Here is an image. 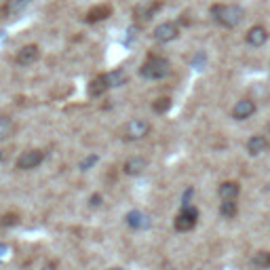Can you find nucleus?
Instances as JSON below:
<instances>
[{"instance_id":"nucleus-3","label":"nucleus","mask_w":270,"mask_h":270,"mask_svg":"<svg viewBox=\"0 0 270 270\" xmlns=\"http://www.w3.org/2000/svg\"><path fill=\"white\" fill-rule=\"evenodd\" d=\"M152 131V125L148 121H141V118H133L125 125V129H123V137L127 141H139V139H144L148 137Z\"/></svg>"},{"instance_id":"nucleus-4","label":"nucleus","mask_w":270,"mask_h":270,"mask_svg":"<svg viewBox=\"0 0 270 270\" xmlns=\"http://www.w3.org/2000/svg\"><path fill=\"white\" fill-rule=\"evenodd\" d=\"M196 220H198V211H196L194 207L186 205V207H184V209L177 213V218H175L173 226H175L177 232H188V230H192L194 226H196Z\"/></svg>"},{"instance_id":"nucleus-1","label":"nucleus","mask_w":270,"mask_h":270,"mask_svg":"<svg viewBox=\"0 0 270 270\" xmlns=\"http://www.w3.org/2000/svg\"><path fill=\"white\" fill-rule=\"evenodd\" d=\"M209 13L213 21L224 27H236L245 19V9H241L238 5H213Z\"/></svg>"},{"instance_id":"nucleus-24","label":"nucleus","mask_w":270,"mask_h":270,"mask_svg":"<svg viewBox=\"0 0 270 270\" xmlns=\"http://www.w3.org/2000/svg\"><path fill=\"white\" fill-rule=\"evenodd\" d=\"M91 205H99V196H93L91 198Z\"/></svg>"},{"instance_id":"nucleus-17","label":"nucleus","mask_w":270,"mask_h":270,"mask_svg":"<svg viewBox=\"0 0 270 270\" xmlns=\"http://www.w3.org/2000/svg\"><path fill=\"white\" fill-rule=\"evenodd\" d=\"M13 131H15V123H13V118L0 116V141L9 139L13 135Z\"/></svg>"},{"instance_id":"nucleus-13","label":"nucleus","mask_w":270,"mask_h":270,"mask_svg":"<svg viewBox=\"0 0 270 270\" xmlns=\"http://www.w3.org/2000/svg\"><path fill=\"white\" fill-rule=\"evenodd\" d=\"M238 192H241V186L236 182H224L218 188V194H220L222 201H236Z\"/></svg>"},{"instance_id":"nucleus-2","label":"nucleus","mask_w":270,"mask_h":270,"mask_svg":"<svg viewBox=\"0 0 270 270\" xmlns=\"http://www.w3.org/2000/svg\"><path fill=\"white\" fill-rule=\"evenodd\" d=\"M169 72H171V64H169V59L156 57V55H154V57H148L139 68V74L144 78H148V80H161Z\"/></svg>"},{"instance_id":"nucleus-16","label":"nucleus","mask_w":270,"mask_h":270,"mask_svg":"<svg viewBox=\"0 0 270 270\" xmlns=\"http://www.w3.org/2000/svg\"><path fill=\"white\" fill-rule=\"evenodd\" d=\"M106 82H108V87H121V84H125L127 80V74H125V70H112V72H106L104 74Z\"/></svg>"},{"instance_id":"nucleus-12","label":"nucleus","mask_w":270,"mask_h":270,"mask_svg":"<svg viewBox=\"0 0 270 270\" xmlns=\"http://www.w3.org/2000/svg\"><path fill=\"white\" fill-rule=\"evenodd\" d=\"M144 169H148V161L144 156H131L123 165V171L127 175H139V173H144Z\"/></svg>"},{"instance_id":"nucleus-18","label":"nucleus","mask_w":270,"mask_h":270,"mask_svg":"<svg viewBox=\"0 0 270 270\" xmlns=\"http://www.w3.org/2000/svg\"><path fill=\"white\" fill-rule=\"evenodd\" d=\"M236 213H238L236 201H222V205H220V216L222 218L232 220V218H236Z\"/></svg>"},{"instance_id":"nucleus-25","label":"nucleus","mask_w":270,"mask_h":270,"mask_svg":"<svg viewBox=\"0 0 270 270\" xmlns=\"http://www.w3.org/2000/svg\"><path fill=\"white\" fill-rule=\"evenodd\" d=\"M110 270H123V268H110Z\"/></svg>"},{"instance_id":"nucleus-5","label":"nucleus","mask_w":270,"mask_h":270,"mask_svg":"<svg viewBox=\"0 0 270 270\" xmlns=\"http://www.w3.org/2000/svg\"><path fill=\"white\" fill-rule=\"evenodd\" d=\"M42 161H45V152L42 150H25L19 159H17V169H21V171H32V169L40 167Z\"/></svg>"},{"instance_id":"nucleus-11","label":"nucleus","mask_w":270,"mask_h":270,"mask_svg":"<svg viewBox=\"0 0 270 270\" xmlns=\"http://www.w3.org/2000/svg\"><path fill=\"white\" fill-rule=\"evenodd\" d=\"M245 40H247V45H251V47H262L264 42L268 40V30L264 25H253V27L247 30Z\"/></svg>"},{"instance_id":"nucleus-14","label":"nucleus","mask_w":270,"mask_h":270,"mask_svg":"<svg viewBox=\"0 0 270 270\" xmlns=\"http://www.w3.org/2000/svg\"><path fill=\"white\" fill-rule=\"evenodd\" d=\"M266 150H268V139L264 135H253V137L247 139V152L251 156H258V154H262Z\"/></svg>"},{"instance_id":"nucleus-23","label":"nucleus","mask_w":270,"mask_h":270,"mask_svg":"<svg viewBox=\"0 0 270 270\" xmlns=\"http://www.w3.org/2000/svg\"><path fill=\"white\" fill-rule=\"evenodd\" d=\"M127 220H129V224H131V226H135V228H139V226L144 224V222H141L144 218H141V213H137V211L129 213V216H127Z\"/></svg>"},{"instance_id":"nucleus-8","label":"nucleus","mask_w":270,"mask_h":270,"mask_svg":"<svg viewBox=\"0 0 270 270\" xmlns=\"http://www.w3.org/2000/svg\"><path fill=\"white\" fill-rule=\"evenodd\" d=\"M255 114V104L251 102V99H241V102L234 104L232 108V118L234 121H247Z\"/></svg>"},{"instance_id":"nucleus-21","label":"nucleus","mask_w":270,"mask_h":270,"mask_svg":"<svg viewBox=\"0 0 270 270\" xmlns=\"http://www.w3.org/2000/svg\"><path fill=\"white\" fill-rule=\"evenodd\" d=\"M30 0H7V9H5V13L9 15V13H17V11H21Z\"/></svg>"},{"instance_id":"nucleus-7","label":"nucleus","mask_w":270,"mask_h":270,"mask_svg":"<svg viewBox=\"0 0 270 270\" xmlns=\"http://www.w3.org/2000/svg\"><path fill=\"white\" fill-rule=\"evenodd\" d=\"M177 36H179V27L173 21H165L161 25H156V30H154V40H159V42H171Z\"/></svg>"},{"instance_id":"nucleus-10","label":"nucleus","mask_w":270,"mask_h":270,"mask_svg":"<svg viewBox=\"0 0 270 270\" xmlns=\"http://www.w3.org/2000/svg\"><path fill=\"white\" fill-rule=\"evenodd\" d=\"M112 15V7L110 5H95L87 11V15H84V21L87 23H99V21H104Z\"/></svg>"},{"instance_id":"nucleus-15","label":"nucleus","mask_w":270,"mask_h":270,"mask_svg":"<svg viewBox=\"0 0 270 270\" xmlns=\"http://www.w3.org/2000/svg\"><path fill=\"white\" fill-rule=\"evenodd\" d=\"M108 89H110V87H108V82H106L104 74L97 76V78H93V80L89 82V95H91V97H102Z\"/></svg>"},{"instance_id":"nucleus-22","label":"nucleus","mask_w":270,"mask_h":270,"mask_svg":"<svg viewBox=\"0 0 270 270\" xmlns=\"http://www.w3.org/2000/svg\"><path fill=\"white\" fill-rule=\"evenodd\" d=\"M17 224H19L17 213H5V216L0 218V226H17Z\"/></svg>"},{"instance_id":"nucleus-6","label":"nucleus","mask_w":270,"mask_h":270,"mask_svg":"<svg viewBox=\"0 0 270 270\" xmlns=\"http://www.w3.org/2000/svg\"><path fill=\"white\" fill-rule=\"evenodd\" d=\"M161 9H163V3H161V0H148V3H141V5L135 7L133 15H135V19H139V21H150Z\"/></svg>"},{"instance_id":"nucleus-20","label":"nucleus","mask_w":270,"mask_h":270,"mask_svg":"<svg viewBox=\"0 0 270 270\" xmlns=\"http://www.w3.org/2000/svg\"><path fill=\"white\" fill-rule=\"evenodd\" d=\"M253 266L255 268H270V251H258L253 255Z\"/></svg>"},{"instance_id":"nucleus-9","label":"nucleus","mask_w":270,"mask_h":270,"mask_svg":"<svg viewBox=\"0 0 270 270\" xmlns=\"http://www.w3.org/2000/svg\"><path fill=\"white\" fill-rule=\"evenodd\" d=\"M38 57H40V47H38V45H25V47H21V49L17 51L15 62H17L19 66H30V64H34Z\"/></svg>"},{"instance_id":"nucleus-19","label":"nucleus","mask_w":270,"mask_h":270,"mask_svg":"<svg viewBox=\"0 0 270 270\" xmlns=\"http://www.w3.org/2000/svg\"><path fill=\"white\" fill-rule=\"evenodd\" d=\"M171 108V97H159L152 102V110L156 112V114H165V112Z\"/></svg>"}]
</instances>
